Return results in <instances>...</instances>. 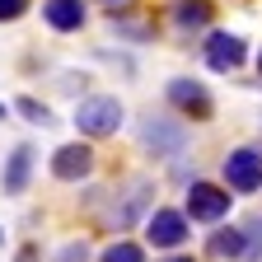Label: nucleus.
I'll return each mask as SVG.
<instances>
[{
    "mask_svg": "<svg viewBox=\"0 0 262 262\" xmlns=\"http://www.w3.org/2000/svg\"><path fill=\"white\" fill-rule=\"evenodd\" d=\"M244 56H248V47H244V38H234V33H211V38H206V66L220 71V75L239 71Z\"/></svg>",
    "mask_w": 262,
    "mask_h": 262,
    "instance_id": "nucleus-4",
    "label": "nucleus"
},
{
    "mask_svg": "<svg viewBox=\"0 0 262 262\" xmlns=\"http://www.w3.org/2000/svg\"><path fill=\"white\" fill-rule=\"evenodd\" d=\"M225 178L234 192H257L262 187V155L257 150H234L225 155Z\"/></svg>",
    "mask_w": 262,
    "mask_h": 262,
    "instance_id": "nucleus-3",
    "label": "nucleus"
},
{
    "mask_svg": "<svg viewBox=\"0 0 262 262\" xmlns=\"http://www.w3.org/2000/svg\"><path fill=\"white\" fill-rule=\"evenodd\" d=\"M19 113H24V117H28V122H42V126H47V122H52V113H47V108H42V103H38V98H19Z\"/></svg>",
    "mask_w": 262,
    "mask_h": 262,
    "instance_id": "nucleus-15",
    "label": "nucleus"
},
{
    "mask_svg": "<svg viewBox=\"0 0 262 262\" xmlns=\"http://www.w3.org/2000/svg\"><path fill=\"white\" fill-rule=\"evenodd\" d=\"M169 103L187 117H211V94L196 84V80H173L169 84Z\"/></svg>",
    "mask_w": 262,
    "mask_h": 262,
    "instance_id": "nucleus-6",
    "label": "nucleus"
},
{
    "mask_svg": "<svg viewBox=\"0 0 262 262\" xmlns=\"http://www.w3.org/2000/svg\"><path fill=\"white\" fill-rule=\"evenodd\" d=\"M14 262H38V257H33V248H24V253H19Z\"/></svg>",
    "mask_w": 262,
    "mask_h": 262,
    "instance_id": "nucleus-17",
    "label": "nucleus"
},
{
    "mask_svg": "<svg viewBox=\"0 0 262 262\" xmlns=\"http://www.w3.org/2000/svg\"><path fill=\"white\" fill-rule=\"evenodd\" d=\"M164 262H192V257H164Z\"/></svg>",
    "mask_w": 262,
    "mask_h": 262,
    "instance_id": "nucleus-18",
    "label": "nucleus"
},
{
    "mask_svg": "<svg viewBox=\"0 0 262 262\" xmlns=\"http://www.w3.org/2000/svg\"><path fill=\"white\" fill-rule=\"evenodd\" d=\"M28 173H33V145H19V150L10 155V164H5V178H0V187H5L10 196H19V192L28 187Z\"/></svg>",
    "mask_w": 262,
    "mask_h": 262,
    "instance_id": "nucleus-9",
    "label": "nucleus"
},
{
    "mask_svg": "<svg viewBox=\"0 0 262 262\" xmlns=\"http://www.w3.org/2000/svg\"><path fill=\"white\" fill-rule=\"evenodd\" d=\"M0 244H5V229H0Z\"/></svg>",
    "mask_w": 262,
    "mask_h": 262,
    "instance_id": "nucleus-19",
    "label": "nucleus"
},
{
    "mask_svg": "<svg viewBox=\"0 0 262 262\" xmlns=\"http://www.w3.org/2000/svg\"><path fill=\"white\" fill-rule=\"evenodd\" d=\"M89 169H94V150H89V145H61V150L52 155V173L66 178V183L84 178Z\"/></svg>",
    "mask_w": 262,
    "mask_h": 262,
    "instance_id": "nucleus-7",
    "label": "nucleus"
},
{
    "mask_svg": "<svg viewBox=\"0 0 262 262\" xmlns=\"http://www.w3.org/2000/svg\"><path fill=\"white\" fill-rule=\"evenodd\" d=\"M42 19L56 33H75L84 24V5H80V0H47V5H42Z\"/></svg>",
    "mask_w": 262,
    "mask_h": 262,
    "instance_id": "nucleus-8",
    "label": "nucleus"
},
{
    "mask_svg": "<svg viewBox=\"0 0 262 262\" xmlns=\"http://www.w3.org/2000/svg\"><path fill=\"white\" fill-rule=\"evenodd\" d=\"M103 262H145V253H141L136 244H113V248L103 253Z\"/></svg>",
    "mask_w": 262,
    "mask_h": 262,
    "instance_id": "nucleus-13",
    "label": "nucleus"
},
{
    "mask_svg": "<svg viewBox=\"0 0 262 262\" xmlns=\"http://www.w3.org/2000/svg\"><path fill=\"white\" fill-rule=\"evenodd\" d=\"M145 145H155V150H164V155H173L178 145H183V131L178 126H164V122H145Z\"/></svg>",
    "mask_w": 262,
    "mask_h": 262,
    "instance_id": "nucleus-11",
    "label": "nucleus"
},
{
    "mask_svg": "<svg viewBox=\"0 0 262 262\" xmlns=\"http://www.w3.org/2000/svg\"><path fill=\"white\" fill-rule=\"evenodd\" d=\"M257 71H262V56H257Z\"/></svg>",
    "mask_w": 262,
    "mask_h": 262,
    "instance_id": "nucleus-21",
    "label": "nucleus"
},
{
    "mask_svg": "<svg viewBox=\"0 0 262 262\" xmlns=\"http://www.w3.org/2000/svg\"><path fill=\"white\" fill-rule=\"evenodd\" d=\"M145 234H150L155 248H178L187 239V215L183 211H155L150 225H145Z\"/></svg>",
    "mask_w": 262,
    "mask_h": 262,
    "instance_id": "nucleus-5",
    "label": "nucleus"
},
{
    "mask_svg": "<svg viewBox=\"0 0 262 262\" xmlns=\"http://www.w3.org/2000/svg\"><path fill=\"white\" fill-rule=\"evenodd\" d=\"M244 239H248V262H262V215H257V220H248Z\"/></svg>",
    "mask_w": 262,
    "mask_h": 262,
    "instance_id": "nucleus-14",
    "label": "nucleus"
},
{
    "mask_svg": "<svg viewBox=\"0 0 262 262\" xmlns=\"http://www.w3.org/2000/svg\"><path fill=\"white\" fill-rule=\"evenodd\" d=\"M75 126L84 131V136H113V131L122 126V103L108 98V94L84 98V103L75 108Z\"/></svg>",
    "mask_w": 262,
    "mask_h": 262,
    "instance_id": "nucleus-1",
    "label": "nucleus"
},
{
    "mask_svg": "<svg viewBox=\"0 0 262 262\" xmlns=\"http://www.w3.org/2000/svg\"><path fill=\"white\" fill-rule=\"evenodd\" d=\"M211 253L215 257H248L244 229H215V234H211Z\"/></svg>",
    "mask_w": 262,
    "mask_h": 262,
    "instance_id": "nucleus-10",
    "label": "nucleus"
},
{
    "mask_svg": "<svg viewBox=\"0 0 262 262\" xmlns=\"http://www.w3.org/2000/svg\"><path fill=\"white\" fill-rule=\"evenodd\" d=\"M28 0H0V19H19Z\"/></svg>",
    "mask_w": 262,
    "mask_h": 262,
    "instance_id": "nucleus-16",
    "label": "nucleus"
},
{
    "mask_svg": "<svg viewBox=\"0 0 262 262\" xmlns=\"http://www.w3.org/2000/svg\"><path fill=\"white\" fill-rule=\"evenodd\" d=\"M173 19H178V28H202V24H211V5L206 0H178Z\"/></svg>",
    "mask_w": 262,
    "mask_h": 262,
    "instance_id": "nucleus-12",
    "label": "nucleus"
},
{
    "mask_svg": "<svg viewBox=\"0 0 262 262\" xmlns=\"http://www.w3.org/2000/svg\"><path fill=\"white\" fill-rule=\"evenodd\" d=\"M0 117H5V103H0Z\"/></svg>",
    "mask_w": 262,
    "mask_h": 262,
    "instance_id": "nucleus-20",
    "label": "nucleus"
},
{
    "mask_svg": "<svg viewBox=\"0 0 262 262\" xmlns=\"http://www.w3.org/2000/svg\"><path fill=\"white\" fill-rule=\"evenodd\" d=\"M225 211H229V192H220L215 183H192V187H187V215H192V220L215 225Z\"/></svg>",
    "mask_w": 262,
    "mask_h": 262,
    "instance_id": "nucleus-2",
    "label": "nucleus"
}]
</instances>
